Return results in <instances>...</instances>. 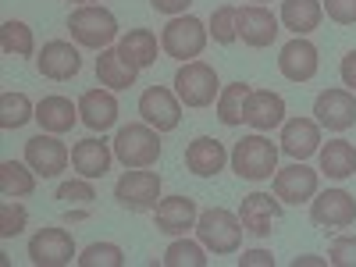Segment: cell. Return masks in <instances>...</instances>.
Segmentation results:
<instances>
[{
  "mask_svg": "<svg viewBox=\"0 0 356 267\" xmlns=\"http://www.w3.org/2000/svg\"><path fill=\"white\" fill-rule=\"evenodd\" d=\"M243 221L239 214L225 211V207H211L203 211L200 221H196V239L203 243V250H211L218 257H228V253H239L243 246Z\"/></svg>",
  "mask_w": 356,
  "mask_h": 267,
  "instance_id": "6da1fadb",
  "label": "cell"
},
{
  "mask_svg": "<svg viewBox=\"0 0 356 267\" xmlns=\"http://www.w3.org/2000/svg\"><path fill=\"white\" fill-rule=\"evenodd\" d=\"M232 171L246 178V182H264V178H275L278 171V146L264 136H243L232 146Z\"/></svg>",
  "mask_w": 356,
  "mask_h": 267,
  "instance_id": "7a4b0ae2",
  "label": "cell"
},
{
  "mask_svg": "<svg viewBox=\"0 0 356 267\" xmlns=\"http://www.w3.org/2000/svg\"><path fill=\"white\" fill-rule=\"evenodd\" d=\"M68 33L86 50H107L118 40V18L100 4H82L68 15Z\"/></svg>",
  "mask_w": 356,
  "mask_h": 267,
  "instance_id": "3957f363",
  "label": "cell"
},
{
  "mask_svg": "<svg viewBox=\"0 0 356 267\" xmlns=\"http://www.w3.org/2000/svg\"><path fill=\"white\" fill-rule=\"evenodd\" d=\"M114 157L125 168H150L161 161V132L154 125H122L114 132Z\"/></svg>",
  "mask_w": 356,
  "mask_h": 267,
  "instance_id": "277c9868",
  "label": "cell"
},
{
  "mask_svg": "<svg viewBox=\"0 0 356 267\" xmlns=\"http://www.w3.org/2000/svg\"><path fill=\"white\" fill-rule=\"evenodd\" d=\"M207 40H211V29H207L200 18L193 15H175L168 25H164V33H161V50L168 57H175V61H196V57L203 54Z\"/></svg>",
  "mask_w": 356,
  "mask_h": 267,
  "instance_id": "5b68a950",
  "label": "cell"
},
{
  "mask_svg": "<svg viewBox=\"0 0 356 267\" xmlns=\"http://www.w3.org/2000/svg\"><path fill=\"white\" fill-rule=\"evenodd\" d=\"M175 93L186 107H211L221 97V82L218 72L207 61H186L175 72Z\"/></svg>",
  "mask_w": 356,
  "mask_h": 267,
  "instance_id": "8992f818",
  "label": "cell"
},
{
  "mask_svg": "<svg viewBox=\"0 0 356 267\" xmlns=\"http://www.w3.org/2000/svg\"><path fill=\"white\" fill-rule=\"evenodd\" d=\"M114 200L125 207V211H157L161 203V175L146 171V168H129L122 178L114 182Z\"/></svg>",
  "mask_w": 356,
  "mask_h": 267,
  "instance_id": "52a82bcc",
  "label": "cell"
},
{
  "mask_svg": "<svg viewBox=\"0 0 356 267\" xmlns=\"http://www.w3.org/2000/svg\"><path fill=\"white\" fill-rule=\"evenodd\" d=\"M139 114L146 125H154L157 132H175L178 122H182V100L178 93H171L168 86H150L143 89L139 97Z\"/></svg>",
  "mask_w": 356,
  "mask_h": 267,
  "instance_id": "ba28073f",
  "label": "cell"
},
{
  "mask_svg": "<svg viewBox=\"0 0 356 267\" xmlns=\"http://www.w3.org/2000/svg\"><path fill=\"white\" fill-rule=\"evenodd\" d=\"M68 161H72L68 146L54 132H40L33 139H25V164L33 168L40 178H57L68 168Z\"/></svg>",
  "mask_w": 356,
  "mask_h": 267,
  "instance_id": "9c48e42d",
  "label": "cell"
},
{
  "mask_svg": "<svg viewBox=\"0 0 356 267\" xmlns=\"http://www.w3.org/2000/svg\"><path fill=\"white\" fill-rule=\"evenodd\" d=\"M75 257V239L68 228H40L29 239V260L36 267H65Z\"/></svg>",
  "mask_w": 356,
  "mask_h": 267,
  "instance_id": "30bf717a",
  "label": "cell"
},
{
  "mask_svg": "<svg viewBox=\"0 0 356 267\" xmlns=\"http://www.w3.org/2000/svg\"><path fill=\"white\" fill-rule=\"evenodd\" d=\"M310 221L321 228H349L356 221V200L346 189H324L310 200Z\"/></svg>",
  "mask_w": 356,
  "mask_h": 267,
  "instance_id": "8fae6325",
  "label": "cell"
},
{
  "mask_svg": "<svg viewBox=\"0 0 356 267\" xmlns=\"http://www.w3.org/2000/svg\"><path fill=\"white\" fill-rule=\"evenodd\" d=\"M314 114L317 125H324L328 132H346L356 125V97L353 89H324L314 100Z\"/></svg>",
  "mask_w": 356,
  "mask_h": 267,
  "instance_id": "7c38bea8",
  "label": "cell"
},
{
  "mask_svg": "<svg viewBox=\"0 0 356 267\" xmlns=\"http://www.w3.org/2000/svg\"><path fill=\"white\" fill-rule=\"evenodd\" d=\"M239 221L243 228L253 235V239H267L275 232V225L282 221V200L267 196V193H250L243 196V207H239Z\"/></svg>",
  "mask_w": 356,
  "mask_h": 267,
  "instance_id": "4fadbf2b",
  "label": "cell"
},
{
  "mask_svg": "<svg viewBox=\"0 0 356 267\" xmlns=\"http://www.w3.org/2000/svg\"><path fill=\"white\" fill-rule=\"evenodd\" d=\"M36 68H40L43 79L68 82V79H75L79 68H82V54H79V47H72V43H65V40H50V43L40 50V57H36Z\"/></svg>",
  "mask_w": 356,
  "mask_h": 267,
  "instance_id": "5bb4252c",
  "label": "cell"
},
{
  "mask_svg": "<svg viewBox=\"0 0 356 267\" xmlns=\"http://www.w3.org/2000/svg\"><path fill=\"white\" fill-rule=\"evenodd\" d=\"M321 68V57H317V47L303 36H296L282 47L278 54V72L289 79V82H310Z\"/></svg>",
  "mask_w": 356,
  "mask_h": 267,
  "instance_id": "9a60e30c",
  "label": "cell"
},
{
  "mask_svg": "<svg viewBox=\"0 0 356 267\" xmlns=\"http://www.w3.org/2000/svg\"><path fill=\"white\" fill-rule=\"evenodd\" d=\"M275 196L282 203H307L317 196V171L307 168L303 161H296L289 168L275 171Z\"/></svg>",
  "mask_w": 356,
  "mask_h": 267,
  "instance_id": "2e32d148",
  "label": "cell"
},
{
  "mask_svg": "<svg viewBox=\"0 0 356 267\" xmlns=\"http://www.w3.org/2000/svg\"><path fill=\"white\" fill-rule=\"evenodd\" d=\"M278 150L292 161H307L321 150V129L314 118H292V122H282V146Z\"/></svg>",
  "mask_w": 356,
  "mask_h": 267,
  "instance_id": "e0dca14e",
  "label": "cell"
},
{
  "mask_svg": "<svg viewBox=\"0 0 356 267\" xmlns=\"http://www.w3.org/2000/svg\"><path fill=\"white\" fill-rule=\"evenodd\" d=\"M243 122L257 132H271L285 122V100L271 89H253L246 97V111H243Z\"/></svg>",
  "mask_w": 356,
  "mask_h": 267,
  "instance_id": "ac0fdd59",
  "label": "cell"
},
{
  "mask_svg": "<svg viewBox=\"0 0 356 267\" xmlns=\"http://www.w3.org/2000/svg\"><path fill=\"white\" fill-rule=\"evenodd\" d=\"M278 36V18L267 11L264 4H250V8H239V40L253 50H264L271 47Z\"/></svg>",
  "mask_w": 356,
  "mask_h": 267,
  "instance_id": "d6986e66",
  "label": "cell"
},
{
  "mask_svg": "<svg viewBox=\"0 0 356 267\" xmlns=\"http://www.w3.org/2000/svg\"><path fill=\"white\" fill-rule=\"evenodd\" d=\"M79 118L86 129L93 132H107L118 122V100H114V89H86L79 97Z\"/></svg>",
  "mask_w": 356,
  "mask_h": 267,
  "instance_id": "ffe728a7",
  "label": "cell"
},
{
  "mask_svg": "<svg viewBox=\"0 0 356 267\" xmlns=\"http://www.w3.org/2000/svg\"><path fill=\"white\" fill-rule=\"evenodd\" d=\"M200 211H196V200L189 196H168L157 203V232L164 235H186L189 228H196Z\"/></svg>",
  "mask_w": 356,
  "mask_h": 267,
  "instance_id": "44dd1931",
  "label": "cell"
},
{
  "mask_svg": "<svg viewBox=\"0 0 356 267\" xmlns=\"http://www.w3.org/2000/svg\"><path fill=\"white\" fill-rule=\"evenodd\" d=\"M111 161H114V146H107L104 139H82L72 146V168L89 182L104 178L111 171Z\"/></svg>",
  "mask_w": 356,
  "mask_h": 267,
  "instance_id": "7402d4cb",
  "label": "cell"
},
{
  "mask_svg": "<svg viewBox=\"0 0 356 267\" xmlns=\"http://www.w3.org/2000/svg\"><path fill=\"white\" fill-rule=\"evenodd\" d=\"M36 122H40V129L43 132H54V136H65V132H72L82 118H79V104H72L68 97H43L40 104H36Z\"/></svg>",
  "mask_w": 356,
  "mask_h": 267,
  "instance_id": "603a6c76",
  "label": "cell"
},
{
  "mask_svg": "<svg viewBox=\"0 0 356 267\" xmlns=\"http://www.w3.org/2000/svg\"><path fill=\"white\" fill-rule=\"evenodd\" d=\"M228 164V154H225V146L211 136H200L186 146V168L196 175V178H214L221 168Z\"/></svg>",
  "mask_w": 356,
  "mask_h": 267,
  "instance_id": "cb8c5ba5",
  "label": "cell"
},
{
  "mask_svg": "<svg viewBox=\"0 0 356 267\" xmlns=\"http://www.w3.org/2000/svg\"><path fill=\"white\" fill-rule=\"evenodd\" d=\"M157 36L150 33V29H129V33L118 40V54L125 57V61L132 65V68H150V65H157Z\"/></svg>",
  "mask_w": 356,
  "mask_h": 267,
  "instance_id": "d4e9b609",
  "label": "cell"
},
{
  "mask_svg": "<svg viewBox=\"0 0 356 267\" xmlns=\"http://www.w3.org/2000/svg\"><path fill=\"white\" fill-rule=\"evenodd\" d=\"M321 18H324V4H321V0H282L278 22L289 29V33H296V36L314 33V29L321 25Z\"/></svg>",
  "mask_w": 356,
  "mask_h": 267,
  "instance_id": "484cf974",
  "label": "cell"
},
{
  "mask_svg": "<svg viewBox=\"0 0 356 267\" xmlns=\"http://www.w3.org/2000/svg\"><path fill=\"white\" fill-rule=\"evenodd\" d=\"M136 75H139V68H132L125 57L118 54V47L100 50V57H97V79H100V86H107V89H129V86H136Z\"/></svg>",
  "mask_w": 356,
  "mask_h": 267,
  "instance_id": "4316f807",
  "label": "cell"
},
{
  "mask_svg": "<svg viewBox=\"0 0 356 267\" xmlns=\"http://www.w3.org/2000/svg\"><path fill=\"white\" fill-rule=\"evenodd\" d=\"M321 171L335 178V182H342V178L356 175V146L346 143V139H332L328 146H321Z\"/></svg>",
  "mask_w": 356,
  "mask_h": 267,
  "instance_id": "83f0119b",
  "label": "cell"
},
{
  "mask_svg": "<svg viewBox=\"0 0 356 267\" xmlns=\"http://www.w3.org/2000/svg\"><path fill=\"white\" fill-rule=\"evenodd\" d=\"M0 193L22 200L36 193V171L22 161H0Z\"/></svg>",
  "mask_w": 356,
  "mask_h": 267,
  "instance_id": "f1b7e54d",
  "label": "cell"
},
{
  "mask_svg": "<svg viewBox=\"0 0 356 267\" xmlns=\"http://www.w3.org/2000/svg\"><path fill=\"white\" fill-rule=\"evenodd\" d=\"M253 93V89L246 82H232L221 89V97H218V122L235 129V125H243V111H246V97Z\"/></svg>",
  "mask_w": 356,
  "mask_h": 267,
  "instance_id": "f546056e",
  "label": "cell"
},
{
  "mask_svg": "<svg viewBox=\"0 0 356 267\" xmlns=\"http://www.w3.org/2000/svg\"><path fill=\"white\" fill-rule=\"evenodd\" d=\"M36 118V107L25 93H4L0 97V129H22L25 122H33Z\"/></svg>",
  "mask_w": 356,
  "mask_h": 267,
  "instance_id": "4dcf8cb0",
  "label": "cell"
},
{
  "mask_svg": "<svg viewBox=\"0 0 356 267\" xmlns=\"http://www.w3.org/2000/svg\"><path fill=\"white\" fill-rule=\"evenodd\" d=\"M0 47H4V54L11 57H33L36 50V40H33V29H29L25 22H4L0 25Z\"/></svg>",
  "mask_w": 356,
  "mask_h": 267,
  "instance_id": "1f68e13d",
  "label": "cell"
},
{
  "mask_svg": "<svg viewBox=\"0 0 356 267\" xmlns=\"http://www.w3.org/2000/svg\"><path fill=\"white\" fill-rule=\"evenodd\" d=\"M211 40L228 47L239 40V8H232V4H221L214 15H211Z\"/></svg>",
  "mask_w": 356,
  "mask_h": 267,
  "instance_id": "d6a6232c",
  "label": "cell"
},
{
  "mask_svg": "<svg viewBox=\"0 0 356 267\" xmlns=\"http://www.w3.org/2000/svg\"><path fill=\"white\" fill-rule=\"evenodd\" d=\"M203 243H189V239H175L164 250V267H203Z\"/></svg>",
  "mask_w": 356,
  "mask_h": 267,
  "instance_id": "836d02e7",
  "label": "cell"
},
{
  "mask_svg": "<svg viewBox=\"0 0 356 267\" xmlns=\"http://www.w3.org/2000/svg\"><path fill=\"white\" fill-rule=\"evenodd\" d=\"M75 260L82 267H122L125 253H122V246H114V243H93V246H86Z\"/></svg>",
  "mask_w": 356,
  "mask_h": 267,
  "instance_id": "e575fe53",
  "label": "cell"
},
{
  "mask_svg": "<svg viewBox=\"0 0 356 267\" xmlns=\"http://www.w3.org/2000/svg\"><path fill=\"white\" fill-rule=\"evenodd\" d=\"M29 225V214H25V207L11 196L0 203V239H15V235H22V228Z\"/></svg>",
  "mask_w": 356,
  "mask_h": 267,
  "instance_id": "d590c367",
  "label": "cell"
},
{
  "mask_svg": "<svg viewBox=\"0 0 356 267\" xmlns=\"http://www.w3.org/2000/svg\"><path fill=\"white\" fill-rule=\"evenodd\" d=\"M57 200H65V203H93L97 200V193H93V186H89V178H72V182H61L57 186Z\"/></svg>",
  "mask_w": 356,
  "mask_h": 267,
  "instance_id": "8d00e7d4",
  "label": "cell"
},
{
  "mask_svg": "<svg viewBox=\"0 0 356 267\" xmlns=\"http://www.w3.org/2000/svg\"><path fill=\"white\" fill-rule=\"evenodd\" d=\"M332 267H356V235H339L328 250Z\"/></svg>",
  "mask_w": 356,
  "mask_h": 267,
  "instance_id": "74e56055",
  "label": "cell"
},
{
  "mask_svg": "<svg viewBox=\"0 0 356 267\" xmlns=\"http://www.w3.org/2000/svg\"><path fill=\"white\" fill-rule=\"evenodd\" d=\"M324 11L339 25H356V0H324Z\"/></svg>",
  "mask_w": 356,
  "mask_h": 267,
  "instance_id": "f35d334b",
  "label": "cell"
},
{
  "mask_svg": "<svg viewBox=\"0 0 356 267\" xmlns=\"http://www.w3.org/2000/svg\"><path fill=\"white\" fill-rule=\"evenodd\" d=\"M239 267H275V257L271 250H246L239 257Z\"/></svg>",
  "mask_w": 356,
  "mask_h": 267,
  "instance_id": "ab89813d",
  "label": "cell"
},
{
  "mask_svg": "<svg viewBox=\"0 0 356 267\" xmlns=\"http://www.w3.org/2000/svg\"><path fill=\"white\" fill-rule=\"evenodd\" d=\"M339 75H342V82L356 93V50H349L346 57H342V65H339Z\"/></svg>",
  "mask_w": 356,
  "mask_h": 267,
  "instance_id": "60d3db41",
  "label": "cell"
},
{
  "mask_svg": "<svg viewBox=\"0 0 356 267\" xmlns=\"http://www.w3.org/2000/svg\"><path fill=\"white\" fill-rule=\"evenodd\" d=\"M150 4H154V11H161V15H182L189 4H193V0H150Z\"/></svg>",
  "mask_w": 356,
  "mask_h": 267,
  "instance_id": "b9f144b4",
  "label": "cell"
},
{
  "mask_svg": "<svg viewBox=\"0 0 356 267\" xmlns=\"http://www.w3.org/2000/svg\"><path fill=\"white\" fill-rule=\"evenodd\" d=\"M300 264H324V260H321V257H296V260H292V267H300Z\"/></svg>",
  "mask_w": 356,
  "mask_h": 267,
  "instance_id": "7bdbcfd3",
  "label": "cell"
},
{
  "mask_svg": "<svg viewBox=\"0 0 356 267\" xmlns=\"http://www.w3.org/2000/svg\"><path fill=\"white\" fill-rule=\"evenodd\" d=\"M75 4H97V0H75Z\"/></svg>",
  "mask_w": 356,
  "mask_h": 267,
  "instance_id": "ee69618b",
  "label": "cell"
},
{
  "mask_svg": "<svg viewBox=\"0 0 356 267\" xmlns=\"http://www.w3.org/2000/svg\"><path fill=\"white\" fill-rule=\"evenodd\" d=\"M257 4H267V0H257Z\"/></svg>",
  "mask_w": 356,
  "mask_h": 267,
  "instance_id": "f6af8a7d",
  "label": "cell"
}]
</instances>
